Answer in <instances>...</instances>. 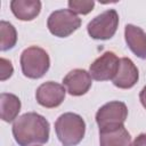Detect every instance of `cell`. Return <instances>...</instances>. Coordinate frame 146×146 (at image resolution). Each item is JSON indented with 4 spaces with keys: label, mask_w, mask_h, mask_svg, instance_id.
<instances>
[{
    "label": "cell",
    "mask_w": 146,
    "mask_h": 146,
    "mask_svg": "<svg viewBox=\"0 0 146 146\" xmlns=\"http://www.w3.org/2000/svg\"><path fill=\"white\" fill-rule=\"evenodd\" d=\"M119 25V15L115 9H108L100 15L92 18L88 25V34L96 40H108L111 39Z\"/></svg>",
    "instance_id": "obj_6"
},
{
    "label": "cell",
    "mask_w": 146,
    "mask_h": 146,
    "mask_svg": "<svg viewBox=\"0 0 146 146\" xmlns=\"http://www.w3.org/2000/svg\"><path fill=\"white\" fill-rule=\"evenodd\" d=\"M1 119L5 122H13L21 111V100L14 94L2 92L0 95Z\"/></svg>",
    "instance_id": "obj_14"
},
{
    "label": "cell",
    "mask_w": 146,
    "mask_h": 146,
    "mask_svg": "<svg viewBox=\"0 0 146 146\" xmlns=\"http://www.w3.org/2000/svg\"><path fill=\"white\" fill-rule=\"evenodd\" d=\"M131 137L128 130L123 127L99 132V145L100 146H130Z\"/></svg>",
    "instance_id": "obj_13"
},
{
    "label": "cell",
    "mask_w": 146,
    "mask_h": 146,
    "mask_svg": "<svg viewBox=\"0 0 146 146\" xmlns=\"http://www.w3.org/2000/svg\"><path fill=\"white\" fill-rule=\"evenodd\" d=\"M139 73L137 66L130 58L123 57L120 59L117 72L112 81L113 84L120 89H130L137 83Z\"/></svg>",
    "instance_id": "obj_10"
},
{
    "label": "cell",
    "mask_w": 146,
    "mask_h": 146,
    "mask_svg": "<svg viewBox=\"0 0 146 146\" xmlns=\"http://www.w3.org/2000/svg\"><path fill=\"white\" fill-rule=\"evenodd\" d=\"M127 116L128 108L124 103L119 100L106 103L96 113V122L99 127V132L123 127Z\"/></svg>",
    "instance_id": "obj_4"
},
{
    "label": "cell",
    "mask_w": 146,
    "mask_h": 146,
    "mask_svg": "<svg viewBox=\"0 0 146 146\" xmlns=\"http://www.w3.org/2000/svg\"><path fill=\"white\" fill-rule=\"evenodd\" d=\"M81 25V19L70 9H58L50 14L47 26L50 33L58 38H66L76 31Z\"/></svg>",
    "instance_id": "obj_5"
},
{
    "label": "cell",
    "mask_w": 146,
    "mask_h": 146,
    "mask_svg": "<svg viewBox=\"0 0 146 146\" xmlns=\"http://www.w3.org/2000/svg\"><path fill=\"white\" fill-rule=\"evenodd\" d=\"M65 94L66 89L64 88V86L54 81H48L39 86L35 92V98L41 106L47 108H54L63 103Z\"/></svg>",
    "instance_id": "obj_8"
},
{
    "label": "cell",
    "mask_w": 146,
    "mask_h": 146,
    "mask_svg": "<svg viewBox=\"0 0 146 146\" xmlns=\"http://www.w3.org/2000/svg\"><path fill=\"white\" fill-rule=\"evenodd\" d=\"M92 78L89 72L81 68H75L68 72L63 79V86L72 96H82L87 94L91 87Z\"/></svg>",
    "instance_id": "obj_9"
},
{
    "label": "cell",
    "mask_w": 146,
    "mask_h": 146,
    "mask_svg": "<svg viewBox=\"0 0 146 146\" xmlns=\"http://www.w3.org/2000/svg\"><path fill=\"white\" fill-rule=\"evenodd\" d=\"M124 38L130 50L139 58L146 59V33L139 26L128 24L124 27Z\"/></svg>",
    "instance_id": "obj_11"
},
{
    "label": "cell",
    "mask_w": 146,
    "mask_h": 146,
    "mask_svg": "<svg viewBox=\"0 0 146 146\" xmlns=\"http://www.w3.org/2000/svg\"><path fill=\"white\" fill-rule=\"evenodd\" d=\"M13 72H14V67L10 60L6 58H0V80L5 81L9 79L13 75Z\"/></svg>",
    "instance_id": "obj_17"
},
{
    "label": "cell",
    "mask_w": 146,
    "mask_h": 146,
    "mask_svg": "<svg viewBox=\"0 0 146 146\" xmlns=\"http://www.w3.org/2000/svg\"><path fill=\"white\" fill-rule=\"evenodd\" d=\"M49 122L34 112L18 116L13 124V136L19 146H35L46 144L49 139Z\"/></svg>",
    "instance_id": "obj_1"
},
{
    "label": "cell",
    "mask_w": 146,
    "mask_h": 146,
    "mask_svg": "<svg viewBox=\"0 0 146 146\" xmlns=\"http://www.w3.org/2000/svg\"><path fill=\"white\" fill-rule=\"evenodd\" d=\"M49 66V55L44 49L32 46L23 50L21 55V67L25 76L30 79H40L48 72Z\"/></svg>",
    "instance_id": "obj_3"
},
{
    "label": "cell",
    "mask_w": 146,
    "mask_h": 146,
    "mask_svg": "<svg viewBox=\"0 0 146 146\" xmlns=\"http://www.w3.org/2000/svg\"><path fill=\"white\" fill-rule=\"evenodd\" d=\"M139 99H140L141 105L146 108V86L141 89V91H140V94H139Z\"/></svg>",
    "instance_id": "obj_19"
},
{
    "label": "cell",
    "mask_w": 146,
    "mask_h": 146,
    "mask_svg": "<svg viewBox=\"0 0 146 146\" xmlns=\"http://www.w3.org/2000/svg\"><path fill=\"white\" fill-rule=\"evenodd\" d=\"M10 9L18 19L32 21L40 14L41 2L39 0H13Z\"/></svg>",
    "instance_id": "obj_12"
},
{
    "label": "cell",
    "mask_w": 146,
    "mask_h": 146,
    "mask_svg": "<svg viewBox=\"0 0 146 146\" xmlns=\"http://www.w3.org/2000/svg\"><path fill=\"white\" fill-rule=\"evenodd\" d=\"M55 131L63 146H76L84 137V120L75 113H64L55 122Z\"/></svg>",
    "instance_id": "obj_2"
},
{
    "label": "cell",
    "mask_w": 146,
    "mask_h": 146,
    "mask_svg": "<svg viewBox=\"0 0 146 146\" xmlns=\"http://www.w3.org/2000/svg\"><path fill=\"white\" fill-rule=\"evenodd\" d=\"M120 59L113 51H106L92 62L89 67L91 78L96 81L113 80L117 72Z\"/></svg>",
    "instance_id": "obj_7"
},
{
    "label": "cell",
    "mask_w": 146,
    "mask_h": 146,
    "mask_svg": "<svg viewBox=\"0 0 146 146\" xmlns=\"http://www.w3.org/2000/svg\"><path fill=\"white\" fill-rule=\"evenodd\" d=\"M67 5H68V9L73 11L74 14L87 15L92 10L95 6V1L92 0H70Z\"/></svg>",
    "instance_id": "obj_16"
},
{
    "label": "cell",
    "mask_w": 146,
    "mask_h": 146,
    "mask_svg": "<svg viewBox=\"0 0 146 146\" xmlns=\"http://www.w3.org/2000/svg\"><path fill=\"white\" fill-rule=\"evenodd\" d=\"M0 34H1V42L0 49L1 51L9 50L14 48L17 42V32L13 24L6 21L0 22Z\"/></svg>",
    "instance_id": "obj_15"
},
{
    "label": "cell",
    "mask_w": 146,
    "mask_h": 146,
    "mask_svg": "<svg viewBox=\"0 0 146 146\" xmlns=\"http://www.w3.org/2000/svg\"><path fill=\"white\" fill-rule=\"evenodd\" d=\"M130 146H146V133H140L137 136Z\"/></svg>",
    "instance_id": "obj_18"
}]
</instances>
